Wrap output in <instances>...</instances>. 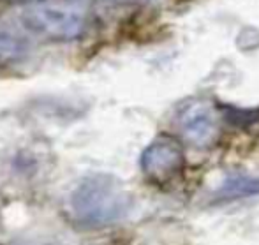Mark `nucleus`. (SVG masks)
I'll list each match as a JSON object with an SVG mask.
<instances>
[{"instance_id":"nucleus-1","label":"nucleus","mask_w":259,"mask_h":245,"mask_svg":"<svg viewBox=\"0 0 259 245\" xmlns=\"http://www.w3.org/2000/svg\"><path fill=\"white\" fill-rule=\"evenodd\" d=\"M131 197L118 180L106 175L85 178L69 196L72 221L85 226H106L129 214Z\"/></svg>"},{"instance_id":"nucleus-2","label":"nucleus","mask_w":259,"mask_h":245,"mask_svg":"<svg viewBox=\"0 0 259 245\" xmlns=\"http://www.w3.org/2000/svg\"><path fill=\"white\" fill-rule=\"evenodd\" d=\"M20 21L28 32L41 37L71 41L85 32V14L69 6L39 4L21 11Z\"/></svg>"},{"instance_id":"nucleus-3","label":"nucleus","mask_w":259,"mask_h":245,"mask_svg":"<svg viewBox=\"0 0 259 245\" xmlns=\"http://www.w3.org/2000/svg\"><path fill=\"white\" fill-rule=\"evenodd\" d=\"M178 127L182 134L196 147H208L219 136L221 124L219 115L210 101L196 99L191 101L178 113Z\"/></svg>"},{"instance_id":"nucleus-4","label":"nucleus","mask_w":259,"mask_h":245,"mask_svg":"<svg viewBox=\"0 0 259 245\" xmlns=\"http://www.w3.org/2000/svg\"><path fill=\"white\" fill-rule=\"evenodd\" d=\"M184 164V152L178 141L171 138H159L145 150L141 166L145 173L154 180H167Z\"/></svg>"},{"instance_id":"nucleus-5","label":"nucleus","mask_w":259,"mask_h":245,"mask_svg":"<svg viewBox=\"0 0 259 245\" xmlns=\"http://www.w3.org/2000/svg\"><path fill=\"white\" fill-rule=\"evenodd\" d=\"M27 53V45L9 28L0 27V64L20 60Z\"/></svg>"},{"instance_id":"nucleus-6","label":"nucleus","mask_w":259,"mask_h":245,"mask_svg":"<svg viewBox=\"0 0 259 245\" xmlns=\"http://www.w3.org/2000/svg\"><path fill=\"white\" fill-rule=\"evenodd\" d=\"M113 2H118V4H147V2H152V0H113Z\"/></svg>"}]
</instances>
